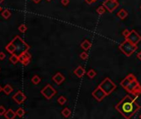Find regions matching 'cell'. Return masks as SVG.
I'll use <instances>...</instances> for the list:
<instances>
[{
    "instance_id": "1",
    "label": "cell",
    "mask_w": 141,
    "mask_h": 119,
    "mask_svg": "<svg viewBox=\"0 0 141 119\" xmlns=\"http://www.w3.org/2000/svg\"><path fill=\"white\" fill-rule=\"evenodd\" d=\"M115 109L126 119H130L140 109L139 104L129 94L125 95L115 106Z\"/></svg>"
},
{
    "instance_id": "2",
    "label": "cell",
    "mask_w": 141,
    "mask_h": 119,
    "mask_svg": "<svg viewBox=\"0 0 141 119\" xmlns=\"http://www.w3.org/2000/svg\"><path fill=\"white\" fill-rule=\"evenodd\" d=\"M119 49L127 56V57H130V56H131L134 54V52H135L137 51L138 46H137V45L134 44V43L130 42V41L125 39V41H124L119 46Z\"/></svg>"
},
{
    "instance_id": "3",
    "label": "cell",
    "mask_w": 141,
    "mask_h": 119,
    "mask_svg": "<svg viewBox=\"0 0 141 119\" xmlns=\"http://www.w3.org/2000/svg\"><path fill=\"white\" fill-rule=\"evenodd\" d=\"M99 87L103 89V91L105 93L106 95H109L116 88V84L110 78H105L99 84Z\"/></svg>"
},
{
    "instance_id": "4",
    "label": "cell",
    "mask_w": 141,
    "mask_h": 119,
    "mask_svg": "<svg viewBox=\"0 0 141 119\" xmlns=\"http://www.w3.org/2000/svg\"><path fill=\"white\" fill-rule=\"evenodd\" d=\"M125 89L129 93V94H132L135 96H138L139 94H140L141 86L139 84V81L137 80V79H134Z\"/></svg>"
},
{
    "instance_id": "5",
    "label": "cell",
    "mask_w": 141,
    "mask_h": 119,
    "mask_svg": "<svg viewBox=\"0 0 141 119\" xmlns=\"http://www.w3.org/2000/svg\"><path fill=\"white\" fill-rule=\"evenodd\" d=\"M41 94L44 96V97L48 99V100H50V99H51L53 96L56 95V90L52 87V85L46 84L45 87L41 90Z\"/></svg>"
},
{
    "instance_id": "6",
    "label": "cell",
    "mask_w": 141,
    "mask_h": 119,
    "mask_svg": "<svg viewBox=\"0 0 141 119\" xmlns=\"http://www.w3.org/2000/svg\"><path fill=\"white\" fill-rule=\"evenodd\" d=\"M118 0H105L103 3V6L110 12H113L119 7Z\"/></svg>"
},
{
    "instance_id": "7",
    "label": "cell",
    "mask_w": 141,
    "mask_h": 119,
    "mask_svg": "<svg viewBox=\"0 0 141 119\" xmlns=\"http://www.w3.org/2000/svg\"><path fill=\"white\" fill-rule=\"evenodd\" d=\"M125 39L130 41V42L134 43V44L137 45L138 43L141 41V36L135 31V30H131L130 34L128 35L127 37H125Z\"/></svg>"
},
{
    "instance_id": "8",
    "label": "cell",
    "mask_w": 141,
    "mask_h": 119,
    "mask_svg": "<svg viewBox=\"0 0 141 119\" xmlns=\"http://www.w3.org/2000/svg\"><path fill=\"white\" fill-rule=\"evenodd\" d=\"M92 96L96 98V100H97L98 102H100V101H102L107 95L103 91V89L100 88L98 86V87L92 92Z\"/></svg>"
},
{
    "instance_id": "9",
    "label": "cell",
    "mask_w": 141,
    "mask_h": 119,
    "mask_svg": "<svg viewBox=\"0 0 141 119\" xmlns=\"http://www.w3.org/2000/svg\"><path fill=\"white\" fill-rule=\"evenodd\" d=\"M13 99L18 104H22L24 102V101L27 99L26 95L23 94L22 91H18L16 94L13 96Z\"/></svg>"
},
{
    "instance_id": "10",
    "label": "cell",
    "mask_w": 141,
    "mask_h": 119,
    "mask_svg": "<svg viewBox=\"0 0 141 119\" xmlns=\"http://www.w3.org/2000/svg\"><path fill=\"white\" fill-rule=\"evenodd\" d=\"M136 79V77L133 74H129L121 82H120V86H121L122 88H125L127 86H128L130 83H131L134 79Z\"/></svg>"
},
{
    "instance_id": "11",
    "label": "cell",
    "mask_w": 141,
    "mask_h": 119,
    "mask_svg": "<svg viewBox=\"0 0 141 119\" xmlns=\"http://www.w3.org/2000/svg\"><path fill=\"white\" fill-rule=\"evenodd\" d=\"M52 80L54 81L57 85H60L62 84L65 80V77L62 74H61L60 72H57L56 74L52 77Z\"/></svg>"
},
{
    "instance_id": "12",
    "label": "cell",
    "mask_w": 141,
    "mask_h": 119,
    "mask_svg": "<svg viewBox=\"0 0 141 119\" xmlns=\"http://www.w3.org/2000/svg\"><path fill=\"white\" fill-rule=\"evenodd\" d=\"M74 74H75L78 78H82L83 76L86 75V69H84L82 66H78V67L74 70Z\"/></svg>"
},
{
    "instance_id": "13",
    "label": "cell",
    "mask_w": 141,
    "mask_h": 119,
    "mask_svg": "<svg viewBox=\"0 0 141 119\" xmlns=\"http://www.w3.org/2000/svg\"><path fill=\"white\" fill-rule=\"evenodd\" d=\"M18 57H19V62H22V61H24V60L31 59L32 55L28 51H22V53H20L18 55Z\"/></svg>"
},
{
    "instance_id": "14",
    "label": "cell",
    "mask_w": 141,
    "mask_h": 119,
    "mask_svg": "<svg viewBox=\"0 0 141 119\" xmlns=\"http://www.w3.org/2000/svg\"><path fill=\"white\" fill-rule=\"evenodd\" d=\"M6 50L8 51L10 54H14L15 51H17V47L14 44V41H11L6 46Z\"/></svg>"
},
{
    "instance_id": "15",
    "label": "cell",
    "mask_w": 141,
    "mask_h": 119,
    "mask_svg": "<svg viewBox=\"0 0 141 119\" xmlns=\"http://www.w3.org/2000/svg\"><path fill=\"white\" fill-rule=\"evenodd\" d=\"M91 42H90L88 40H84V41H82V43L80 44V47H81L84 51H88L89 49H90V47H91Z\"/></svg>"
},
{
    "instance_id": "16",
    "label": "cell",
    "mask_w": 141,
    "mask_h": 119,
    "mask_svg": "<svg viewBox=\"0 0 141 119\" xmlns=\"http://www.w3.org/2000/svg\"><path fill=\"white\" fill-rule=\"evenodd\" d=\"M16 116H17L16 112L12 110V109H8V110H7L6 112H5V114H4V117L7 119H13V118H15Z\"/></svg>"
},
{
    "instance_id": "17",
    "label": "cell",
    "mask_w": 141,
    "mask_h": 119,
    "mask_svg": "<svg viewBox=\"0 0 141 119\" xmlns=\"http://www.w3.org/2000/svg\"><path fill=\"white\" fill-rule=\"evenodd\" d=\"M117 17L120 18L121 20H124L125 18H126L128 17V12H127L125 9H120V11L117 12Z\"/></svg>"
},
{
    "instance_id": "18",
    "label": "cell",
    "mask_w": 141,
    "mask_h": 119,
    "mask_svg": "<svg viewBox=\"0 0 141 119\" xmlns=\"http://www.w3.org/2000/svg\"><path fill=\"white\" fill-rule=\"evenodd\" d=\"M3 91L6 95H9L13 91V88L10 84H6L4 87L3 88Z\"/></svg>"
},
{
    "instance_id": "19",
    "label": "cell",
    "mask_w": 141,
    "mask_h": 119,
    "mask_svg": "<svg viewBox=\"0 0 141 119\" xmlns=\"http://www.w3.org/2000/svg\"><path fill=\"white\" fill-rule=\"evenodd\" d=\"M9 61H10V62H11V63H13V65H16L17 63L19 62L18 55H16L15 53H14V54H12V55L10 56V58H9Z\"/></svg>"
},
{
    "instance_id": "20",
    "label": "cell",
    "mask_w": 141,
    "mask_h": 119,
    "mask_svg": "<svg viewBox=\"0 0 141 119\" xmlns=\"http://www.w3.org/2000/svg\"><path fill=\"white\" fill-rule=\"evenodd\" d=\"M62 114L65 117H69L70 116V114H72V111H70L68 108H65L62 111Z\"/></svg>"
},
{
    "instance_id": "21",
    "label": "cell",
    "mask_w": 141,
    "mask_h": 119,
    "mask_svg": "<svg viewBox=\"0 0 141 119\" xmlns=\"http://www.w3.org/2000/svg\"><path fill=\"white\" fill-rule=\"evenodd\" d=\"M2 17L5 19H8L10 17H11V12H10L9 10L8 9H4L2 12Z\"/></svg>"
},
{
    "instance_id": "22",
    "label": "cell",
    "mask_w": 141,
    "mask_h": 119,
    "mask_svg": "<svg viewBox=\"0 0 141 119\" xmlns=\"http://www.w3.org/2000/svg\"><path fill=\"white\" fill-rule=\"evenodd\" d=\"M86 75H87V76H88L90 79H94L96 77V72L93 69H90V70L87 72Z\"/></svg>"
},
{
    "instance_id": "23",
    "label": "cell",
    "mask_w": 141,
    "mask_h": 119,
    "mask_svg": "<svg viewBox=\"0 0 141 119\" xmlns=\"http://www.w3.org/2000/svg\"><path fill=\"white\" fill-rule=\"evenodd\" d=\"M16 114H17V116H18V117H22L23 116H24V114H25L24 109L22 108H19L18 109V110L16 111Z\"/></svg>"
},
{
    "instance_id": "24",
    "label": "cell",
    "mask_w": 141,
    "mask_h": 119,
    "mask_svg": "<svg viewBox=\"0 0 141 119\" xmlns=\"http://www.w3.org/2000/svg\"><path fill=\"white\" fill-rule=\"evenodd\" d=\"M32 82L33 84H38L39 83L41 82V78H40L38 75H34L32 78Z\"/></svg>"
},
{
    "instance_id": "25",
    "label": "cell",
    "mask_w": 141,
    "mask_h": 119,
    "mask_svg": "<svg viewBox=\"0 0 141 119\" xmlns=\"http://www.w3.org/2000/svg\"><path fill=\"white\" fill-rule=\"evenodd\" d=\"M66 101H67V99H66L64 96H60V97L57 98V102L61 105H64L66 102Z\"/></svg>"
},
{
    "instance_id": "26",
    "label": "cell",
    "mask_w": 141,
    "mask_h": 119,
    "mask_svg": "<svg viewBox=\"0 0 141 119\" xmlns=\"http://www.w3.org/2000/svg\"><path fill=\"white\" fill-rule=\"evenodd\" d=\"M105 8L104 7L103 5L102 6H100L98 8L96 9V12L98 13L99 15H102V14H104L105 13Z\"/></svg>"
},
{
    "instance_id": "27",
    "label": "cell",
    "mask_w": 141,
    "mask_h": 119,
    "mask_svg": "<svg viewBox=\"0 0 141 119\" xmlns=\"http://www.w3.org/2000/svg\"><path fill=\"white\" fill-rule=\"evenodd\" d=\"M27 30H28V27H27V26L25 24H22V25H20L18 26V31L20 32H22V33L26 32Z\"/></svg>"
},
{
    "instance_id": "28",
    "label": "cell",
    "mask_w": 141,
    "mask_h": 119,
    "mask_svg": "<svg viewBox=\"0 0 141 119\" xmlns=\"http://www.w3.org/2000/svg\"><path fill=\"white\" fill-rule=\"evenodd\" d=\"M80 59H82V60L85 61V60L88 59V54H87V52H86V51H83V52L80 53Z\"/></svg>"
},
{
    "instance_id": "29",
    "label": "cell",
    "mask_w": 141,
    "mask_h": 119,
    "mask_svg": "<svg viewBox=\"0 0 141 119\" xmlns=\"http://www.w3.org/2000/svg\"><path fill=\"white\" fill-rule=\"evenodd\" d=\"M6 109L5 108L3 107V106H0V116H3V115H4L5 114V112H6Z\"/></svg>"
},
{
    "instance_id": "30",
    "label": "cell",
    "mask_w": 141,
    "mask_h": 119,
    "mask_svg": "<svg viewBox=\"0 0 141 119\" xmlns=\"http://www.w3.org/2000/svg\"><path fill=\"white\" fill-rule=\"evenodd\" d=\"M130 31H129V30H127V29H125V30H124V31L122 32V35L124 36H125V37H127V36H128V35L130 34Z\"/></svg>"
},
{
    "instance_id": "31",
    "label": "cell",
    "mask_w": 141,
    "mask_h": 119,
    "mask_svg": "<svg viewBox=\"0 0 141 119\" xmlns=\"http://www.w3.org/2000/svg\"><path fill=\"white\" fill-rule=\"evenodd\" d=\"M30 61H31V59H27V60H24V61H22L21 63L23 65H28L30 63Z\"/></svg>"
},
{
    "instance_id": "32",
    "label": "cell",
    "mask_w": 141,
    "mask_h": 119,
    "mask_svg": "<svg viewBox=\"0 0 141 119\" xmlns=\"http://www.w3.org/2000/svg\"><path fill=\"white\" fill-rule=\"evenodd\" d=\"M61 3H62V5L67 6L69 4V3H70V0H61Z\"/></svg>"
},
{
    "instance_id": "33",
    "label": "cell",
    "mask_w": 141,
    "mask_h": 119,
    "mask_svg": "<svg viewBox=\"0 0 141 119\" xmlns=\"http://www.w3.org/2000/svg\"><path fill=\"white\" fill-rule=\"evenodd\" d=\"M6 57V55L4 54L3 52H0V61H3V60H4Z\"/></svg>"
},
{
    "instance_id": "34",
    "label": "cell",
    "mask_w": 141,
    "mask_h": 119,
    "mask_svg": "<svg viewBox=\"0 0 141 119\" xmlns=\"http://www.w3.org/2000/svg\"><path fill=\"white\" fill-rule=\"evenodd\" d=\"M86 3H87V4H92L93 3H95L96 1L95 0H85Z\"/></svg>"
},
{
    "instance_id": "35",
    "label": "cell",
    "mask_w": 141,
    "mask_h": 119,
    "mask_svg": "<svg viewBox=\"0 0 141 119\" xmlns=\"http://www.w3.org/2000/svg\"><path fill=\"white\" fill-rule=\"evenodd\" d=\"M137 58H138L139 61H141V51L139 52V53H138V54H137Z\"/></svg>"
},
{
    "instance_id": "36",
    "label": "cell",
    "mask_w": 141,
    "mask_h": 119,
    "mask_svg": "<svg viewBox=\"0 0 141 119\" xmlns=\"http://www.w3.org/2000/svg\"><path fill=\"white\" fill-rule=\"evenodd\" d=\"M32 1L33 3H38L41 2L42 0H32Z\"/></svg>"
},
{
    "instance_id": "37",
    "label": "cell",
    "mask_w": 141,
    "mask_h": 119,
    "mask_svg": "<svg viewBox=\"0 0 141 119\" xmlns=\"http://www.w3.org/2000/svg\"><path fill=\"white\" fill-rule=\"evenodd\" d=\"M1 91H3V88L1 87V86H0V92H1Z\"/></svg>"
},
{
    "instance_id": "38",
    "label": "cell",
    "mask_w": 141,
    "mask_h": 119,
    "mask_svg": "<svg viewBox=\"0 0 141 119\" xmlns=\"http://www.w3.org/2000/svg\"><path fill=\"white\" fill-rule=\"evenodd\" d=\"M3 1H4V0H0V4H1V3H2Z\"/></svg>"
},
{
    "instance_id": "39",
    "label": "cell",
    "mask_w": 141,
    "mask_h": 119,
    "mask_svg": "<svg viewBox=\"0 0 141 119\" xmlns=\"http://www.w3.org/2000/svg\"><path fill=\"white\" fill-rule=\"evenodd\" d=\"M139 118H140V119H141V114H140V115H139Z\"/></svg>"
},
{
    "instance_id": "40",
    "label": "cell",
    "mask_w": 141,
    "mask_h": 119,
    "mask_svg": "<svg viewBox=\"0 0 141 119\" xmlns=\"http://www.w3.org/2000/svg\"><path fill=\"white\" fill-rule=\"evenodd\" d=\"M46 1H48V2H50V1H51V0H46Z\"/></svg>"
},
{
    "instance_id": "41",
    "label": "cell",
    "mask_w": 141,
    "mask_h": 119,
    "mask_svg": "<svg viewBox=\"0 0 141 119\" xmlns=\"http://www.w3.org/2000/svg\"><path fill=\"white\" fill-rule=\"evenodd\" d=\"M140 94H141V89H140Z\"/></svg>"
},
{
    "instance_id": "42",
    "label": "cell",
    "mask_w": 141,
    "mask_h": 119,
    "mask_svg": "<svg viewBox=\"0 0 141 119\" xmlns=\"http://www.w3.org/2000/svg\"><path fill=\"white\" fill-rule=\"evenodd\" d=\"M95 1H96H96H97V0H95Z\"/></svg>"
},
{
    "instance_id": "43",
    "label": "cell",
    "mask_w": 141,
    "mask_h": 119,
    "mask_svg": "<svg viewBox=\"0 0 141 119\" xmlns=\"http://www.w3.org/2000/svg\"><path fill=\"white\" fill-rule=\"evenodd\" d=\"M140 9H141V6H140Z\"/></svg>"
},
{
    "instance_id": "44",
    "label": "cell",
    "mask_w": 141,
    "mask_h": 119,
    "mask_svg": "<svg viewBox=\"0 0 141 119\" xmlns=\"http://www.w3.org/2000/svg\"></svg>"
}]
</instances>
